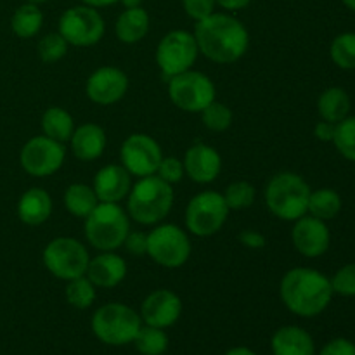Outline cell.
Here are the masks:
<instances>
[{
  "mask_svg": "<svg viewBox=\"0 0 355 355\" xmlns=\"http://www.w3.org/2000/svg\"><path fill=\"white\" fill-rule=\"evenodd\" d=\"M200 54L217 64H232L246 54L250 33L245 24L227 12H214L194 26Z\"/></svg>",
  "mask_w": 355,
  "mask_h": 355,
  "instance_id": "obj_1",
  "label": "cell"
},
{
  "mask_svg": "<svg viewBox=\"0 0 355 355\" xmlns=\"http://www.w3.org/2000/svg\"><path fill=\"white\" fill-rule=\"evenodd\" d=\"M284 307L298 318H315L329 307L333 300L331 281L321 270L295 267L288 270L279 284Z\"/></svg>",
  "mask_w": 355,
  "mask_h": 355,
  "instance_id": "obj_2",
  "label": "cell"
},
{
  "mask_svg": "<svg viewBox=\"0 0 355 355\" xmlns=\"http://www.w3.org/2000/svg\"><path fill=\"white\" fill-rule=\"evenodd\" d=\"M173 207V187L158 175L141 177L127 196V214L141 225H156Z\"/></svg>",
  "mask_w": 355,
  "mask_h": 355,
  "instance_id": "obj_3",
  "label": "cell"
},
{
  "mask_svg": "<svg viewBox=\"0 0 355 355\" xmlns=\"http://www.w3.org/2000/svg\"><path fill=\"white\" fill-rule=\"evenodd\" d=\"M311 186L302 175L281 172L266 187V205L270 214L284 222H295L307 215Z\"/></svg>",
  "mask_w": 355,
  "mask_h": 355,
  "instance_id": "obj_4",
  "label": "cell"
},
{
  "mask_svg": "<svg viewBox=\"0 0 355 355\" xmlns=\"http://www.w3.org/2000/svg\"><path fill=\"white\" fill-rule=\"evenodd\" d=\"M85 220V236L99 252H116L130 232V217L118 203L99 201Z\"/></svg>",
  "mask_w": 355,
  "mask_h": 355,
  "instance_id": "obj_5",
  "label": "cell"
},
{
  "mask_svg": "<svg viewBox=\"0 0 355 355\" xmlns=\"http://www.w3.org/2000/svg\"><path fill=\"white\" fill-rule=\"evenodd\" d=\"M92 333L99 342L111 347L134 343L142 326L141 314L125 304H106L97 309L92 315Z\"/></svg>",
  "mask_w": 355,
  "mask_h": 355,
  "instance_id": "obj_6",
  "label": "cell"
},
{
  "mask_svg": "<svg viewBox=\"0 0 355 355\" xmlns=\"http://www.w3.org/2000/svg\"><path fill=\"white\" fill-rule=\"evenodd\" d=\"M42 260L49 272L61 281H71L85 276L89 267V250L75 238H55L47 243Z\"/></svg>",
  "mask_w": 355,
  "mask_h": 355,
  "instance_id": "obj_7",
  "label": "cell"
},
{
  "mask_svg": "<svg viewBox=\"0 0 355 355\" xmlns=\"http://www.w3.org/2000/svg\"><path fill=\"white\" fill-rule=\"evenodd\" d=\"M229 207L224 194L217 191H203L191 198L186 207V227L196 238L215 236L229 217Z\"/></svg>",
  "mask_w": 355,
  "mask_h": 355,
  "instance_id": "obj_8",
  "label": "cell"
},
{
  "mask_svg": "<svg viewBox=\"0 0 355 355\" xmlns=\"http://www.w3.org/2000/svg\"><path fill=\"white\" fill-rule=\"evenodd\" d=\"M200 55L196 38L186 30H172L159 40L156 47V64L168 82L172 76L193 69Z\"/></svg>",
  "mask_w": 355,
  "mask_h": 355,
  "instance_id": "obj_9",
  "label": "cell"
},
{
  "mask_svg": "<svg viewBox=\"0 0 355 355\" xmlns=\"http://www.w3.org/2000/svg\"><path fill=\"white\" fill-rule=\"evenodd\" d=\"M58 24L59 33L73 47H92L99 44L106 31V23L99 10L85 3L66 9Z\"/></svg>",
  "mask_w": 355,
  "mask_h": 355,
  "instance_id": "obj_10",
  "label": "cell"
},
{
  "mask_svg": "<svg viewBox=\"0 0 355 355\" xmlns=\"http://www.w3.org/2000/svg\"><path fill=\"white\" fill-rule=\"evenodd\" d=\"M148 255L165 269H179L191 257V239L184 229L162 224L148 234Z\"/></svg>",
  "mask_w": 355,
  "mask_h": 355,
  "instance_id": "obj_11",
  "label": "cell"
},
{
  "mask_svg": "<svg viewBox=\"0 0 355 355\" xmlns=\"http://www.w3.org/2000/svg\"><path fill=\"white\" fill-rule=\"evenodd\" d=\"M168 97L186 113H201L215 101V85L201 71H184L168 80Z\"/></svg>",
  "mask_w": 355,
  "mask_h": 355,
  "instance_id": "obj_12",
  "label": "cell"
},
{
  "mask_svg": "<svg viewBox=\"0 0 355 355\" xmlns=\"http://www.w3.org/2000/svg\"><path fill=\"white\" fill-rule=\"evenodd\" d=\"M66 158V148L47 135L31 137L19 153L21 168L31 177H49L58 172Z\"/></svg>",
  "mask_w": 355,
  "mask_h": 355,
  "instance_id": "obj_13",
  "label": "cell"
},
{
  "mask_svg": "<svg viewBox=\"0 0 355 355\" xmlns=\"http://www.w3.org/2000/svg\"><path fill=\"white\" fill-rule=\"evenodd\" d=\"M121 165L132 177L155 175L163 151L158 142L148 134H132L123 141L120 149Z\"/></svg>",
  "mask_w": 355,
  "mask_h": 355,
  "instance_id": "obj_14",
  "label": "cell"
},
{
  "mask_svg": "<svg viewBox=\"0 0 355 355\" xmlns=\"http://www.w3.org/2000/svg\"><path fill=\"white\" fill-rule=\"evenodd\" d=\"M128 90V76L116 66H101L87 78L85 94L94 104L110 106L125 97Z\"/></svg>",
  "mask_w": 355,
  "mask_h": 355,
  "instance_id": "obj_15",
  "label": "cell"
},
{
  "mask_svg": "<svg viewBox=\"0 0 355 355\" xmlns=\"http://www.w3.org/2000/svg\"><path fill=\"white\" fill-rule=\"evenodd\" d=\"M291 241L300 255L307 257V259H318L329 250L331 232L324 220H319L307 214L295 220Z\"/></svg>",
  "mask_w": 355,
  "mask_h": 355,
  "instance_id": "obj_16",
  "label": "cell"
},
{
  "mask_svg": "<svg viewBox=\"0 0 355 355\" xmlns=\"http://www.w3.org/2000/svg\"><path fill=\"white\" fill-rule=\"evenodd\" d=\"M180 314H182V302L179 295L165 288L151 291L141 305L142 322L159 329H166L175 324Z\"/></svg>",
  "mask_w": 355,
  "mask_h": 355,
  "instance_id": "obj_17",
  "label": "cell"
},
{
  "mask_svg": "<svg viewBox=\"0 0 355 355\" xmlns=\"http://www.w3.org/2000/svg\"><path fill=\"white\" fill-rule=\"evenodd\" d=\"M182 163L186 175L198 184L214 182L222 172V156L214 146L205 142L191 146L184 155Z\"/></svg>",
  "mask_w": 355,
  "mask_h": 355,
  "instance_id": "obj_18",
  "label": "cell"
},
{
  "mask_svg": "<svg viewBox=\"0 0 355 355\" xmlns=\"http://www.w3.org/2000/svg\"><path fill=\"white\" fill-rule=\"evenodd\" d=\"M92 187L103 203H120L130 193L132 175L121 163H111L96 173Z\"/></svg>",
  "mask_w": 355,
  "mask_h": 355,
  "instance_id": "obj_19",
  "label": "cell"
},
{
  "mask_svg": "<svg viewBox=\"0 0 355 355\" xmlns=\"http://www.w3.org/2000/svg\"><path fill=\"white\" fill-rule=\"evenodd\" d=\"M85 276L96 288H116L127 276V263L114 252H101L90 259Z\"/></svg>",
  "mask_w": 355,
  "mask_h": 355,
  "instance_id": "obj_20",
  "label": "cell"
},
{
  "mask_svg": "<svg viewBox=\"0 0 355 355\" xmlns=\"http://www.w3.org/2000/svg\"><path fill=\"white\" fill-rule=\"evenodd\" d=\"M69 144H71L75 158L82 159V162H94V159L101 158L106 149V132L96 123H83L75 128L71 139H69Z\"/></svg>",
  "mask_w": 355,
  "mask_h": 355,
  "instance_id": "obj_21",
  "label": "cell"
},
{
  "mask_svg": "<svg viewBox=\"0 0 355 355\" xmlns=\"http://www.w3.org/2000/svg\"><path fill=\"white\" fill-rule=\"evenodd\" d=\"M272 355H315V343L300 326H283L270 340Z\"/></svg>",
  "mask_w": 355,
  "mask_h": 355,
  "instance_id": "obj_22",
  "label": "cell"
},
{
  "mask_svg": "<svg viewBox=\"0 0 355 355\" xmlns=\"http://www.w3.org/2000/svg\"><path fill=\"white\" fill-rule=\"evenodd\" d=\"M52 215V198L42 187H31L17 201V217L26 225H42Z\"/></svg>",
  "mask_w": 355,
  "mask_h": 355,
  "instance_id": "obj_23",
  "label": "cell"
},
{
  "mask_svg": "<svg viewBox=\"0 0 355 355\" xmlns=\"http://www.w3.org/2000/svg\"><path fill=\"white\" fill-rule=\"evenodd\" d=\"M149 31V14L144 7H130L118 16L114 23L116 38L123 44H137Z\"/></svg>",
  "mask_w": 355,
  "mask_h": 355,
  "instance_id": "obj_24",
  "label": "cell"
},
{
  "mask_svg": "<svg viewBox=\"0 0 355 355\" xmlns=\"http://www.w3.org/2000/svg\"><path fill=\"white\" fill-rule=\"evenodd\" d=\"M350 107H352V101L342 87H329L318 99L319 116L321 120L331 121V123H338L343 118L349 116Z\"/></svg>",
  "mask_w": 355,
  "mask_h": 355,
  "instance_id": "obj_25",
  "label": "cell"
},
{
  "mask_svg": "<svg viewBox=\"0 0 355 355\" xmlns=\"http://www.w3.org/2000/svg\"><path fill=\"white\" fill-rule=\"evenodd\" d=\"M42 132L49 139H54V141L64 144V142H69L73 132H75V121L68 111L59 106H52L45 110L44 116H42Z\"/></svg>",
  "mask_w": 355,
  "mask_h": 355,
  "instance_id": "obj_26",
  "label": "cell"
},
{
  "mask_svg": "<svg viewBox=\"0 0 355 355\" xmlns=\"http://www.w3.org/2000/svg\"><path fill=\"white\" fill-rule=\"evenodd\" d=\"M44 24V12L37 3L26 2L14 10L10 17V30L19 38H33Z\"/></svg>",
  "mask_w": 355,
  "mask_h": 355,
  "instance_id": "obj_27",
  "label": "cell"
},
{
  "mask_svg": "<svg viewBox=\"0 0 355 355\" xmlns=\"http://www.w3.org/2000/svg\"><path fill=\"white\" fill-rule=\"evenodd\" d=\"M340 211H342V196L335 189L321 187V189L312 191L311 198H309V215L328 222L336 218Z\"/></svg>",
  "mask_w": 355,
  "mask_h": 355,
  "instance_id": "obj_28",
  "label": "cell"
},
{
  "mask_svg": "<svg viewBox=\"0 0 355 355\" xmlns=\"http://www.w3.org/2000/svg\"><path fill=\"white\" fill-rule=\"evenodd\" d=\"M99 205L97 194L92 186L87 184H71L64 193V207L73 217L87 218L90 211Z\"/></svg>",
  "mask_w": 355,
  "mask_h": 355,
  "instance_id": "obj_29",
  "label": "cell"
},
{
  "mask_svg": "<svg viewBox=\"0 0 355 355\" xmlns=\"http://www.w3.org/2000/svg\"><path fill=\"white\" fill-rule=\"evenodd\" d=\"M329 58L340 69H355V31H345L333 38L329 45Z\"/></svg>",
  "mask_w": 355,
  "mask_h": 355,
  "instance_id": "obj_30",
  "label": "cell"
},
{
  "mask_svg": "<svg viewBox=\"0 0 355 355\" xmlns=\"http://www.w3.org/2000/svg\"><path fill=\"white\" fill-rule=\"evenodd\" d=\"M135 349L142 355H163L168 349V336L165 329L155 326H141L134 340Z\"/></svg>",
  "mask_w": 355,
  "mask_h": 355,
  "instance_id": "obj_31",
  "label": "cell"
},
{
  "mask_svg": "<svg viewBox=\"0 0 355 355\" xmlns=\"http://www.w3.org/2000/svg\"><path fill=\"white\" fill-rule=\"evenodd\" d=\"M66 300L71 307L80 309V311H85L96 300V286L92 284V281L87 276L76 277V279L68 281V286H66Z\"/></svg>",
  "mask_w": 355,
  "mask_h": 355,
  "instance_id": "obj_32",
  "label": "cell"
},
{
  "mask_svg": "<svg viewBox=\"0 0 355 355\" xmlns=\"http://www.w3.org/2000/svg\"><path fill=\"white\" fill-rule=\"evenodd\" d=\"M333 144L343 158L355 163V116L349 114L336 123Z\"/></svg>",
  "mask_w": 355,
  "mask_h": 355,
  "instance_id": "obj_33",
  "label": "cell"
},
{
  "mask_svg": "<svg viewBox=\"0 0 355 355\" xmlns=\"http://www.w3.org/2000/svg\"><path fill=\"white\" fill-rule=\"evenodd\" d=\"M257 198L255 187L246 180H236L225 187L224 200L227 203L229 210H246L253 207Z\"/></svg>",
  "mask_w": 355,
  "mask_h": 355,
  "instance_id": "obj_34",
  "label": "cell"
},
{
  "mask_svg": "<svg viewBox=\"0 0 355 355\" xmlns=\"http://www.w3.org/2000/svg\"><path fill=\"white\" fill-rule=\"evenodd\" d=\"M200 114L205 127L211 132H225L232 125L231 107L224 103H218V101L208 104Z\"/></svg>",
  "mask_w": 355,
  "mask_h": 355,
  "instance_id": "obj_35",
  "label": "cell"
},
{
  "mask_svg": "<svg viewBox=\"0 0 355 355\" xmlns=\"http://www.w3.org/2000/svg\"><path fill=\"white\" fill-rule=\"evenodd\" d=\"M68 47L69 44L58 31V33H49L44 38H40L37 51L44 62H58L64 58L66 52H68Z\"/></svg>",
  "mask_w": 355,
  "mask_h": 355,
  "instance_id": "obj_36",
  "label": "cell"
},
{
  "mask_svg": "<svg viewBox=\"0 0 355 355\" xmlns=\"http://www.w3.org/2000/svg\"><path fill=\"white\" fill-rule=\"evenodd\" d=\"M329 281H331L333 293L340 297H355V263L340 267Z\"/></svg>",
  "mask_w": 355,
  "mask_h": 355,
  "instance_id": "obj_37",
  "label": "cell"
},
{
  "mask_svg": "<svg viewBox=\"0 0 355 355\" xmlns=\"http://www.w3.org/2000/svg\"><path fill=\"white\" fill-rule=\"evenodd\" d=\"M156 175L162 180H165L166 184H170V186L179 184L184 179V175H186L182 159L175 158V156H166V158L163 156V159L158 165V170H156Z\"/></svg>",
  "mask_w": 355,
  "mask_h": 355,
  "instance_id": "obj_38",
  "label": "cell"
},
{
  "mask_svg": "<svg viewBox=\"0 0 355 355\" xmlns=\"http://www.w3.org/2000/svg\"><path fill=\"white\" fill-rule=\"evenodd\" d=\"M182 7L187 16L198 23L215 12L217 2L215 0H182Z\"/></svg>",
  "mask_w": 355,
  "mask_h": 355,
  "instance_id": "obj_39",
  "label": "cell"
},
{
  "mask_svg": "<svg viewBox=\"0 0 355 355\" xmlns=\"http://www.w3.org/2000/svg\"><path fill=\"white\" fill-rule=\"evenodd\" d=\"M123 246L130 255H135V257L148 255V234L141 231H135V232L130 231L127 234V238H125Z\"/></svg>",
  "mask_w": 355,
  "mask_h": 355,
  "instance_id": "obj_40",
  "label": "cell"
},
{
  "mask_svg": "<svg viewBox=\"0 0 355 355\" xmlns=\"http://www.w3.org/2000/svg\"><path fill=\"white\" fill-rule=\"evenodd\" d=\"M319 355H355V343L347 338H335L322 347Z\"/></svg>",
  "mask_w": 355,
  "mask_h": 355,
  "instance_id": "obj_41",
  "label": "cell"
},
{
  "mask_svg": "<svg viewBox=\"0 0 355 355\" xmlns=\"http://www.w3.org/2000/svg\"><path fill=\"white\" fill-rule=\"evenodd\" d=\"M238 239L245 248L250 250H263L267 245L266 236L259 231H253V229H246V231L239 232Z\"/></svg>",
  "mask_w": 355,
  "mask_h": 355,
  "instance_id": "obj_42",
  "label": "cell"
},
{
  "mask_svg": "<svg viewBox=\"0 0 355 355\" xmlns=\"http://www.w3.org/2000/svg\"><path fill=\"white\" fill-rule=\"evenodd\" d=\"M335 128H336V123L321 120L314 127L315 139H319L321 142H333V137H335Z\"/></svg>",
  "mask_w": 355,
  "mask_h": 355,
  "instance_id": "obj_43",
  "label": "cell"
},
{
  "mask_svg": "<svg viewBox=\"0 0 355 355\" xmlns=\"http://www.w3.org/2000/svg\"><path fill=\"white\" fill-rule=\"evenodd\" d=\"M215 2H217V6L222 7V9L232 10V12H234V10H241L245 9V7H248L252 0H215Z\"/></svg>",
  "mask_w": 355,
  "mask_h": 355,
  "instance_id": "obj_44",
  "label": "cell"
},
{
  "mask_svg": "<svg viewBox=\"0 0 355 355\" xmlns=\"http://www.w3.org/2000/svg\"><path fill=\"white\" fill-rule=\"evenodd\" d=\"M80 2L85 3V6L94 7V9H101V7L114 6V3H116L118 0H80Z\"/></svg>",
  "mask_w": 355,
  "mask_h": 355,
  "instance_id": "obj_45",
  "label": "cell"
},
{
  "mask_svg": "<svg viewBox=\"0 0 355 355\" xmlns=\"http://www.w3.org/2000/svg\"><path fill=\"white\" fill-rule=\"evenodd\" d=\"M224 355H257L253 350H250L248 347H234V349L227 350Z\"/></svg>",
  "mask_w": 355,
  "mask_h": 355,
  "instance_id": "obj_46",
  "label": "cell"
},
{
  "mask_svg": "<svg viewBox=\"0 0 355 355\" xmlns=\"http://www.w3.org/2000/svg\"><path fill=\"white\" fill-rule=\"evenodd\" d=\"M125 9H130V7H141L144 0H118Z\"/></svg>",
  "mask_w": 355,
  "mask_h": 355,
  "instance_id": "obj_47",
  "label": "cell"
},
{
  "mask_svg": "<svg viewBox=\"0 0 355 355\" xmlns=\"http://www.w3.org/2000/svg\"><path fill=\"white\" fill-rule=\"evenodd\" d=\"M342 2L347 9H350L352 12H355V0H342Z\"/></svg>",
  "mask_w": 355,
  "mask_h": 355,
  "instance_id": "obj_48",
  "label": "cell"
},
{
  "mask_svg": "<svg viewBox=\"0 0 355 355\" xmlns=\"http://www.w3.org/2000/svg\"><path fill=\"white\" fill-rule=\"evenodd\" d=\"M26 2H31V3H37V6H40V3L49 2V0H26Z\"/></svg>",
  "mask_w": 355,
  "mask_h": 355,
  "instance_id": "obj_49",
  "label": "cell"
}]
</instances>
